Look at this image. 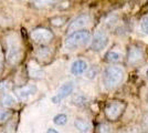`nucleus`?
<instances>
[{
	"label": "nucleus",
	"instance_id": "423d86ee",
	"mask_svg": "<svg viewBox=\"0 0 148 133\" xmlns=\"http://www.w3.org/2000/svg\"><path fill=\"white\" fill-rule=\"evenodd\" d=\"M74 90V84L73 82H65L64 84H62L61 88L58 90V93H56L54 96H52V102L54 103V104H58V103H60V102L63 100V99H65V98H68L69 95L71 94L72 92H73Z\"/></svg>",
	"mask_w": 148,
	"mask_h": 133
},
{
	"label": "nucleus",
	"instance_id": "412c9836",
	"mask_svg": "<svg viewBox=\"0 0 148 133\" xmlns=\"http://www.w3.org/2000/svg\"><path fill=\"white\" fill-rule=\"evenodd\" d=\"M50 54V50L49 48H41L39 50V56L41 58H47Z\"/></svg>",
	"mask_w": 148,
	"mask_h": 133
},
{
	"label": "nucleus",
	"instance_id": "7ed1b4c3",
	"mask_svg": "<svg viewBox=\"0 0 148 133\" xmlns=\"http://www.w3.org/2000/svg\"><path fill=\"white\" fill-rule=\"evenodd\" d=\"M22 58V47L17 36H10L8 38V54L7 60L10 64H17Z\"/></svg>",
	"mask_w": 148,
	"mask_h": 133
},
{
	"label": "nucleus",
	"instance_id": "5701e85b",
	"mask_svg": "<svg viewBox=\"0 0 148 133\" xmlns=\"http://www.w3.org/2000/svg\"><path fill=\"white\" fill-rule=\"evenodd\" d=\"M47 133H60V132H58V131L54 130V129H49V130L47 131Z\"/></svg>",
	"mask_w": 148,
	"mask_h": 133
},
{
	"label": "nucleus",
	"instance_id": "6ab92c4d",
	"mask_svg": "<svg viewBox=\"0 0 148 133\" xmlns=\"http://www.w3.org/2000/svg\"><path fill=\"white\" fill-rule=\"evenodd\" d=\"M140 25H142L143 31L148 34V17H144V18H143L142 22H140Z\"/></svg>",
	"mask_w": 148,
	"mask_h": 133
},
{
	"label": "nucleus",
	"instance_id": "6e6552de",
	"mask_svg": "<svg viewBox=\"0 0 148 133\" xmlns=\"http://www.w3.org/2000/svg\"><path fill=\"white\" fill-rule=\"evenodd\" d=\"M88 16L87 14H82V16H79L77 18L71 22V25H69V32H74V31H80L81 29L85 28L88 23Z\"/></svg>",
	"mask_w": 148,
	"mask_h": 133
},
{
	"label": "nucleus",
	"instance_id": "ddd939ff",
	"mask_svg": "<svg viewBox=\"0 0 148 133\" xmlns=\"http://www.w3.org/2000/svg\"><path fill=\"white\" fill-rule=\"evenodd\" d=\"M16 103H17V100L11 94H6L2 98V104L6 108H12V107L16 105Z\"/></svg>",
	"mask_w": 148,
	"mask_h": 133
},
{
	"label": "nucleus",
	"instance_id": "f257e3e1",
	"mask_svg": "<svg viewBox=\"0 0 148 133\" xmlns=\"http://www.w3.org/2000/svg\"><path fill=\"white\" fill-rule=\"evenodd\" d=\"M91 40V33L86 30H80V31L72 32L68 38L65 39L64 47L65 49L70 51H73L79 49L81 47H84L85 44L88 43Z\"/></svg>",
	"mask_w": 148,
	"mask_h": 133
},
{
	"label": "nucleus",
	"instance_id": "dca6fc26",
	"mask_svg": "<svg viewBox=\"0 0 148 133\" xmlns=\"http://www.w3.org/2000/svg\"><path fill=\"white\" fill-rule=\"evenodd\" d=\"M106 60L107 61H112V62H116L121 60V54L116 52V51H110L107 54H106Z\"/></svg>",
	"mask_w": 148,
	"mask_h": 133
},
{
	"label": "nucleus",
	"instance_id": "20e7f679",
	"mask_svg": "<svg viewBox=\"0 0 148 133\" xmlns=\"http://www.w3.org/2000/svg\"><path fill=\"white\" fill-rule=\"evenodd\" d=\"M108 43V36L103 30H99L94 34L91 42V49L93 51H102Z\"/></svg>",
	"mask_w": 148,
	"mask_h": 133
},
{
	"label": "nucleus",
	"instance_id": "1a4fd4ad",
	"mask_svg": "<svg viewBox=\"0 0 148 133\" xmlns=\"http://www.w3.org/2000/svg\"><path fill=\"white\" fill-rule=\"evenodd\" d=\"M38 89L34 84H29V85H25V87H22V88L17 89L16 93L19 96V99L21 100H28L30 99L31 96L37 93Z\"/></svg>",
	"mask_w": 148,
	"mask_h": 133
},
{
	"label": "nucleus",
	"instance_id": "9d476101",
	"mask_svg": "<svg viewBox=\"0 0 148 133\" xmlns=\"http://www.w3.org/2000/svg\"><path fill=\"white\" fill-rule=\"evenodd\" d=\"M88 65H87V62L85 60H76L74 61L72 65H71V72L74 76H79V74H82L84 73L87 70Z\"/></svg>",
	"mask_w": 148,
	"mask_h": 133
},
{
	"label": "nucleus",
	"instance_id": "a211bd4d",
	"mask_svg": "<svg viewBox=\"0 0 148 133\" xmlns=\"http://www.w3.org/2000/svg\"><path fill=\"white\" fill-rule=\"evenodd\" d=\"M65 18H63V17H56V18H53V19L51 20V22H52V25H56V27H60L62 25L64 22H65Z\"/></svg>",
	"mask_w": 148,
	"mask_h": 133
},
{
	"label": "nucleus",
	"instance_id": "4468645a",
	"mask_svg": "<svg viewBox=\"0 0 148 133\" xmlns=\"http://www.w3.org/2000/svg\"><path fill=\"white\" fill-rule=\"evenodd\" d=\"M53 122H54V124H56V125H64L68 122V115L63 113L58 114V115H56L53 118Z\"/></svg>",
	"mask_w": 148,
	"mask_h": 133
},
{
	"label": "nucleus",
	"instance_id": "aec40b11",
	"mask_svg": "<svg viewBox=\"0 0 148 133\" xmlns=\"http://www.w3.org/2000/svg\"><path fill=\"white\" fill-rule=\"evenodd\" d=\"M9 115H10V113L8 111H6V110H0V122L6 121L9 118Z\"/></svg>",
	"mask_w": 148,
	"mask_h": 133
},
{
	"label": "nucleus",
	"instance_id": "0eeeda50",
	"mask_svg": "<svg viewBox=\"0 0 148 133\" xmlns=\"http://www.w3.org/2000/svg\"><path fill=\"white\" fill-rule=\"evenodd\" d=\"M124 108H125V105L122 102H113L111 104H108L107 108L105 109L106 116L110 120H116L121 116V114L123 113Z\"/></svg>",
	"mask_w": 148,
	"mask_h": 133
},
{
	"label": "nucleus",
	"instance_id": "4be33fe9",
	"mask_svg": "<svg viewBox=\"0 0 148 133\" xmlns=\"http://www.w3.org/2000/svg\"><path fill=\"white\" fill-rule=\"evenodd\" d=\"M112 132V127L107 124H103L99 127V133H111Z\"/></svg>",
	"mask_w": 148,
	"mask_h": 133
},
{
	"label": "nucleus",
	"instance_id": "f03ea898",
	"mask_svg": "<svg viewBox=\"0 0 148 133\" xmlns=\"http://www.w3.org/2000/svg\"><path fill=\"white\" fill-rule=\"evenodd\" d=\"M124 70L119 67L113 65L106 68L103 73V83L106 89H113L123 81Z\"/></svg>",
	"mask_w": 148,
	"mask_h": 133
},
{
	"label": "nucleus",
	"instance_id": "2eb2a0df",
	"mask_svg": "<svg viewBox=\"0 0 148 133\" xmlns=\"http://www.w3.org/2000/svg\"><path fill=\"white\" fill-rule=\"evenodd\" d=\"M56 0H33V5L37 8H44L56 3Z\"/></svg>",
	"mask_w": 148,
	"mask_h": 133
},
{
	"label": "nucleus",
	"instance_id": "39448f33",
	"mask_svg": "<svg viewBox=\"0 0 148 133\" xmlns=\"http://www.w3.org/2000/svg\"><path fill=\"white\" fill-rule=\"evenodd\" d=\"M31 38L33 39L38 43H47L52 40L53 33L49 29L45 28H38L31 32Z\"/></svg>",
	"mask_w": 148,
	"mask_h": 133
},
{
	"label": "nucleus",
	"instance_id": "9b49d317",
	"mask_svg": "<svg viewBox=\"0 0 148 133\" xmlns=\"http://www.w3.org/2000/svg\"><path fill=\"white\" fill-rule=\"evenodd\" d=\"M143 60V52L137 47H132L128 50V61L130 63L135 64Z\"/></svg>",
	"mask_w": 148,
	"mask_h": 133
},
{
	"label": "nucleus",
	"instance_id": "f3484780",
	"mask_svg": "<svg viewBox=\"0 0 148 133\" xmlns=\"http://www.w3.org/2000/svg\"><path fill=\"white\" fill-rule=\"evenodd\" d=\"M73 102L75 104H79V105H82V104H84L85 102H86V98L84 96V95L82 94H77L75 95L73 98Z\"/></svg>",
	"mask_w": 148,
	"mask_h": 133
},
{
	"label": "nucleus",
	"instance_id": "f8f14e48",
	"mask_svg": "<svg viewBox=\"0 0 148 133\" xmlns=\"http://www.w3.org/2000/svg\"><path fill=\"white\" fill-rule=\"evenodd\" d=\"M74 127H75V129L80 133H90L91 129H92L90 122H87L86 120H83V119H77V120H75Z\"/></svg>",
	"mask_w": 148,
	"mask_h": 133
},
{
	"label": "nucleus",
	"instance_id": "b1692460",
	"mask_svg": "<svg viewBox=\"0 0 148 133\" xmlns=\"http://www.w3.org/2000/svg\"><path fill=\"white\" fill-rule=\"evenodd\" d=\"M144 124H146V127H148V114L144 118Z\"/></svg>",
	"mask_w": 148,
	"mask_h": 133
}]
</instances>
